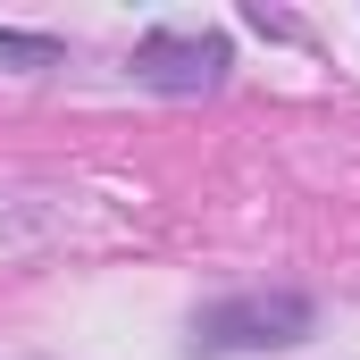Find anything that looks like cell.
Returning a JSON list of instances; mask_svg holds the SVG:
<instances>
[{
    "instance_id": "obj_3",
    "label": "cell",
    "mask_w": 360,
    "mask_h": 360,
    "mask_svg": "<svg viewBox=\"0 0 360 360\" xmlns=\"http://www.w3.org/2000/svg\"><path fill=\"white\" fill-rule=\"evenodd\" d=\"M0 59H17V68H51L59 42H51V34H0Z\"/></svg>"
},
{
    "instance_id": "obj_1",
    "label": "cell",
    "mask_w": 360,
    "mask_h": 360,
    "mask_svg": "<svg viewBox=\"0 0 360 360\" xmlns=\"http://www.w3.org/2000/svg\"><path fill=\"white\" fill-rule=\"evenodd\" d=\"M319 302L310 293H226L210 310H193V360H226V352H293L310 344Z\"/></svg>"
},
{
    "instance_id": "obj_2",
    "label": "cell",
    "mask_w": 360,
    "mask_h": 360,
    "mask_svg": "<svg viewBox=\"0 0 360 360\" xmlns=\"http://www.w3.org/2000/svg\"><path fill=\"white\" fill-rule=\"evenodd\" d=\"M226 68H235V51L218 34H143L134 42V84L151 92H210Z\"/></svg>"
}]
</instances>
